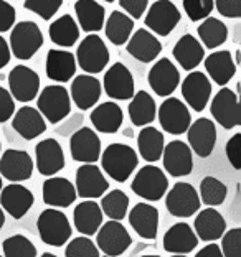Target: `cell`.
Here are the masks:
<instances>
[{"label": "cell", "instance_id": "1", "mask_svg": "<svg viewBox=\"0 0 241 257\" xmlns=\"http://www.w3.org/2000/svg\"><path fill=\"white\" fill-rule=\"evenodd\" d=\"M101 167L109 178L117 183H124L139 165V157L131 145L109 144L101 150Z\"/></svg>", "mask_w": 241, "mask_h": 257}, {"label": "cell", "instance_id": "2", "mask_svg": "<svg viewBox=\"0 0 241 257\" xmlns=\"http://www.w3.org/2000/svg\"><path fill=\"white\" fill-rule=\"evenodd\" d=\"M10 53L20 61H27L37 55L43 46V35L40 27L32 20L15 22L10 30Z\"/></svg>", "mask_w": 241, "mask_h": 257}, {"label": "cell", "instance_id": "3", "mask_svg": "<svg viewBox=\"0 0 241 257\" xmlns=\"http://www.w3.org/2000/svg\"><path fill=\"white\" fill-rule=\"evenodd\" d=\"M37 229L40 239L53 247L64 246L73 232L66 214L61 213L58 208H48L40 213L37 219Z\"/></svg>", "mask_w": 241, "mask_h": 257}, {"label": "cell", "instance_id": "4", "mask_svg": "<svg viewBox=\"0 0 241 257\" xmlns=\"http://www.w3.org/2000/svg\"><path fill=\"white\" fill-rule=\"evenodd\" d=\"M76 64L83 69L86 74H99L103 73L111 61L109 50L104 40L96 33H91L83 38L76 50Z\"/></svg>", "mask_w": 241, "mask_h": 257}, {"label": "cell", "instance_id": "5", "mask_svg": "<svg viewBox=\"0 0 241 257\" xmlns=\"http://www.w3.org/2000/svg\"><path fill=\"white\" fill-rule=\"evenodd\" d=\"M37 106L40 114L50 122V124H60L71 114V97L66 87L60 84L46 86L37 96Z\"/></svg>", "mask_w": 241, "mask_h": 257}, {"label": "cell", "instance_id": "6", "mask_svg": "<svg viewBox=\"0 0 241 257\" xmlns=\"http://www.w3.org/2000/svg\"><path fill=\"white\" fill-rule=\"evenodd\" d=\"M131 190L147 201H158L162 200V196H166L169 190V178L162 172V168L145 165L136 173L131 183Z\"/></svg>", "mask_w": 241, "mask_h": 257}, {"label": "cell", "instance_id": "7", "mask_svg": "<svg viewBox=\"0 0 241 257\" xmlns=\"http://www.w3.org/2000/svg\"><path fill=\"white\" fill-rule=\"evenodd\" d=\"M182 19L180 10L170 0H157L149 7L144 23L155 37H169Z\"/></svg>", "mask_w": 241, "mask_h": 257}, {"label": "cell", "instance_id": "8", "mask_svg": "<svg viewBox=\"0 0 241 257\" xmlns=\"http://www.w3.org/2000/svg\"><path fill=\"white\" fill-rule=\"evenodd\" d=\"M166 195V208L175 218H190L202 206L198 191L190 183L177 182Z\"/></svg>", "mask_w": 241, "mask_h": 257}, {"label": "cell", "instance_id": "9", "mask_svg": "<svg viewBox=\"0 0 241 257\" xmlns=\"http://www.w3.org/2000/svg\"><path fill=\"white\" fill-rule=\"evenodd\" d=\"M131 244L132 237L121 221L109 219L108 223L99 226L96 234V246L104 255H122L131 247Z\"/></svg>", "mask_w": 241, "mask_h": 257}, {"label": "cell", "instance_id": "10", "mask_svg": "<svg viewBox=\"0 0 241 257\" xmlns=\"http://www.w3.org/2000/svg\"><path fill=\"white\" fill-rule=\"evenodd\" d=\"M157 117L160 127L167 134L172 136H182L192 124V114L189 106L177 97H167L157 109Z\"/></svg>", "mask_w": 241, "mask_h": 257}, {"label": "cell", "instance_id": "11", "mask_svg": "<svg viewBox=\"0 0 241 257\" xmlns=\"http://www.w3.org/2000/svg\"><path fill=\"white\" fill-rule=\"evenodd\" d=\"M210 112L216 124H220L225 131L238 127L241 124V107L236 92L230 87H221L211 99Z\"/></svg>", "mask_w": 241, "mask_h": 257}, {"label": "cell", "instance_id": "12", "mask_svg": "<svg viewBox=\"0 0 241 257\" xmlns=\"http://www.w3.org/2000/svg\"><path fill=\"white\" fill-rule=\"evenodd\" d=\"M35 163L25 150L9 149L0 155V177L10 183H22L32 178Z\"/></svg>", "mask_w": 241, "mask_h": 257}, {"label": "cell", "instance_id": "13", "mask_svg": "<svg viewBox=\"0 0 241 257\" xmlns=\"http://www.w3.org/2000/svg\"><path fill=\"white\" fill-rule=\"evenodd\" d=\"M9 92L19 102H30L40 92V76L25 64H17L9 74Z\"/></svg>", "mask_w": 241, "mask_h": 257}, {"label": "cell", "instance_id": "14", "mask_svg": "<svg viewBox=\"0 0 241 257\" xmlns=\"http://www.w3.org/2000/svg\"><path fill=\"white\" fill-rule=\"evenodd\" d=\"M103 87L108 97L114 99V101H129L136 92L132 73L122 63L111 64L108 71L104 73Z\"/></svg>", "mask_w": 241, "mask_h": 257}, {"label": "cell", "instance_id": "15", "mask_svg": "<svg viewBox=\"0 0 241 257\" xmlns=\"http://www.w3.org/2000/svg\"><path fill=\"white\" fill-rule=\"evenodd\" d=\"M101 139L90 127L81 125L69 137V152L74 162L96 163L101 157Z\"/></svg>", "mask_w": 241, "mask_h": 257}, {"label": "cell", "instance_id": "16", "mask_svg": "<svg viewBox=\"0 0 241 257\" xmlns=\"http://www.w3.org/2000/svg\"><path fill=\"white\" fill-rule=\"evenodd\" d=\"M76 195L85 200H96L101 198L109 190V182L106 180L103 170L95 163H83L76 170L74 182Z\"/></svg>", "mask_w": 241, "mask_h": 257}, {"label": "cell", "instance_id": "17", "mask_svg": "<svg viewBox=\"0 0 241 257\" xmlns=\"http://www.w3.org/2000/svg\"><path fill=\"white\" fill-rule=\"evenodd\" d=\"M147 81H149L150 89L157 96L169 97L174 94L180 84V73L169 58H160L150 68Z\"/></svg>", "mask_w": 241, "mask_h": 257}, {"label": "cell", "instance_id": "18", "mask_svg": "<svg viewBox=\"0 0 241 257\" xmlns=\"http://www.w3.org/2000/svg\"><path fill=\"white\" fill-rule=\"evenodd\" d=\"M160 159L164 162V170L174 178L187 177L193 170L192 150L189 147V144L182 142V140H172V142H169L164 147Z\"/></svg>", "mask_w": 241, "mask_h": 257}, {"label": "cell", "instance_id": "19", "mask_svg": "<svg viewBox=\"0 0 241 257\" xmlns=\"http://www.w3.org/2000/svg\"><path fill=\"white\" fill-rule=\"evenodd\" d=\"M180 91L187 106L192 107L195 112H203L211 97V81L207 74L192 71L182 81Z\"/></svg>", "mask_w": 241, "mask_h": 257}, {"label": "cell", "instance_id": "20", "mask_svg": "<svg viewBox=\"0 0 241 257\" xmlns=\"http://www.w3.org/2000/svg\"><path fill=\"white\" fill-rule=\"evenodd\" d=\"M185 134L187 140H189V147L193 154H197L200 159H207L211 155L216 144V127L213 120L200 117L192 122Z\"/></svg>", "mask_w": 241, "mask_h": 257}, {"label": "cell", "instance_id": "21", "mask_svg": "<svg viewBox=\"0 0 241 257\" xmlns=\"http://www.w3.org/2000/svg\"><path fill=\"white\" fill-rule=\"evenodd\" d=\"M35 167L43 177H53L64 168V154L61 144L55 139L40 140L35 147Z\"/></svg>", "mask_w": 241, "mask_h": 257}, {"label": "cell", "instance_id": "22", "mask_svg": "<svg viewBox=\"0 0 241 257\" xmlns=\"http://www.w3.org/2000/svg\"><path fill=\"white\" fill-rule=\"evenodd\" d=\"M35 203L33 193L20 183H10L0 190V206L14 219H22Z\"/></svg>", "mask_w": 241, "mask_h": 257}, {"label": "cell", "instance_id": "23", "mask_svg": "<svg viewBox=\"0 0 241 257\" xmlns=\"http://www.w3.org/2000/svg\"><path fill=\"white\" fill-rule=\"evenodd\" d=\"M71 101L79 110H88L96 106V102L101 97L103 86L99 79L93 74H79L76 76L69 87Z\"/></svg>", "mask_w": 241, "mask_h": 257}, {"label": "cell", "instance_id": "24", "mask_svg": "<svg viewBox=\"0 0 241 257\" xmlns=\"http://www.w3.org/2000/svg\"><path fill=\"white\" fill-rule=\"evenodd\" d=\"M127 53L136 58L140 63H152L155 61L162 51V43L154 33L147 28H139L136 33L131 35V38L126 43Z\"/></svg>", "mask_w": 241, "mask_h": 257}, {"label": "cell", "instance_id": "25", "mask_svg": "<svg viewBox=\"0 0 241 257\" xmlns=\"http://www.w3.org/2000/svg\"><path fill=\"white\" fill-rule=\"evenodd\" d=\"M129 224L139 237L154 241L158 232V209L149 203H137L127 214Z\"/></svg>", "mask_w": 241, "mask_h": 257}, {"label": "cell", "instance_id": "26", "mask_svg": "<svg viewBox=\"0 0 241 257\" xmlns=\"http://www.w3.org/2000/svg\"><path fill=\"white\" fill-rule=\"evenodd\" d=\"M12 127L22 139L33 140L46 131V122L38 109L23 106L12 115Z\"/></svg>", "mask_w": 241, "mask_h": 257}, {"label": "cell", "instance_id": "27", "mask_svg": "<svg viewBox=\"0 0 241 257\" xmlns=\"http://www.w3.org/2000/svg\"><path fill=\"white\" fill-rule=\"evenodd\" d=\"M205 71L210 76V79L218 86H226L236 74V66L231 53L228 50L213 51L207 58H203Z\"/></svg>", "mask_w": 241, "mask_h": 257}, {"label": "cell", "instance_id": "28", "mask_svg": "<svg viewBox=\"0 0 241 257\" xmlns=\"http://www.w3.org/2000/svg\"><path fill=\"white\" fill-rule=\"evenodd\" d=\"M76 58L71 51L51 48L46 55V76L56 83H68L76 74Z\"/></svg>", "mask_w": 241, "mask_h": 257}, {"label": "cell", "instance_id": "29", "mask_svg": "<svg viewBox=\"0 0 241 257\" xmlns=\"http://www.w3.org/2000/svg\"><path fill=\"white\" fill-rule=\"evenodd\" d=\"M76 188L68 178L50 177L43 183V201L51 208H68L76 201Z\"/></svg>", "mask_w": 241, "mask_h": 257}, {"label": "cell", "instance_id": "30", "mask_svg": "<svg viewBox=\"0 0 241 257\" xmlns=\"http://www.w3.org/2000/svg\"><path fill=\"white\" fill-rule=\"evenodd\" d=\"M193 231L203 242H213L226 231V221L220 211L208 206L197 214L195 221H193Z\"/></svg>", "mask_w": 241, "mask_h": 257}, {"label": "cell", "instance_id": "31", "mask_svg": "<svg viewBox=\"0 0 241 257\" xmlns=\"http://www.w3.org/2000/svg\"><path fill=\"white\" fill-rule=\"evenodd\" d=\"M164 249L170 254H189L198 246V237L190 224L175 223L164 236Z\"/></svg>", "mask_w": 241, "mask_h": 257}, {"label": "cell", "instance_id": "32", "mask_svg": "<svg viewBox=\"0 0 241 257\" xmlns=\"http://www.w3.org/2000/svg\"><path fill=\"white\" fill-rule=\"evenodd\" d=\"M90 120L98 132L116 134L122 127L124 114H122V109L119 107V104H116L114 101H108V102L98 104V106L91 110Z\"/></svg>", "mask_w": 241, "mask_h": 257}, {"label": "cell", "instance_id": "33", "mask_svg": "<svg viewBox=\"0 0 241 257\" xmlns=\"http://www.w3.org/2000/svg\"><path fill=\"white\" fill-rule=\"evenodd\" d=\"M104 214L99 208V203L95 200H85L81 201L73 211V223L76 231L83 236H95L99 226L103 224Z\"/></svg>", "mask_w": 241, "mask_h": 257}, {"label": "cell", "instance_id": "34", "mask_svg": "<svg viewBox=\"0 0 241 257\" xmlns=\"http://www.w3.org/2000/svg\"><path fill=\"white\" fill-rule=\"evenodd\" d=\"M74 14L78 27L86 33H98L103 30L106 12L101 4L96 0H76Z\"/></svg>", "mask_w": 241, "mask_h": 257}, {"label": "cell", "instance_id": "35", "mask_svg": "<svg viewBox=\"0 0 241 257\" xmlns=\"http://www.w3.org/2000/svg\"><path fill=\"white\" fill-rule=\"evenodd\" d=\"M172 55L175 61L180 64L185 71H193L205 58V48L193 35H184L177 43H175Z\"/></svg>", "mask_w": 241, "mask_h": 257}, {"label": "cell", "instance_id": "36", "mask_svg": "<svg viewBox=\"0 0 241 257\" xmlns=\"http://www.w3.org/2000/svg\"><path fill=\"white\" fill-rule=\"evenodd\" d=\"M127 112H129V119H131L132 125L144 127V125L152 124L157 117V106H155L154 97L145 91L134 92V96L131 97V102H129Z\"/></svg>", "mask_w": 241, "mask_h": 257}, {"label": "cell", "instance_id": "37", "mask_svg": "<svg viewBox=\"0 0 241 257\" xmlns=\"http://www.w3.org/2000/svg\"><path fill=\"white\" fill-rule=\"evenodd\" d=\"M164 147H166V139L164 134L155 127H142V131L137 136V150L140 157L147 163L158 162L162 157Z\"/></svg>", "mask_w": 241, "mask_h": 257}, {"label": "cell", "instance_id": "38", "mask_svg": "<svg viewBox=\"0 0 241 257\" xmlns=\"http://www.w3.org/2000/svg\"><path fill=\"white\" fill-rule=\"evenodd\" d=\"M48 35L51 43H55L60 48H71L79 38V27L71 15H61L60 19L50 23Z\"/></svg>", "mask_w": 241, "mask_h": 257}, {"label": "cell", "instance_id": "39", "mask_svg": "<svg viewBox=\"0 0 241 257\" xmlns=\"http://www.w3.org/2000/svg\"><path fill=\"white\" fill-rule=\"evenodd\" d=\"M104 33L108 40L116 46H122L127 43L134 30V20L127 14L121 10L111 12L109 19L104 20Z\"/></svg>", "mask_w": 241, "mask_h": 257}, {"label": "cell", "instance_id": "40", "mask_svg": "<svg viewBox=\"0 0 241 257\" xmlns=\"http://www.w3.org/2000/svg\"><path fill=\"white\" fill-rule=\"evenodd\" d=\"M198 42L203 45V48L215 50L220 48L228 40V27L220 19L215 17H207L197 28Z\"/></svg>", "mask_w": 241, "mask_h": 257}, {"label": "cell", "instance_id": "41", "mask_svg": "<svg viewBox=\"0 0 241 257\" xmlns=\"http://www.w3.org/2000/svg\"><path fill=\"white\" fill-rule=\"evenodd\" d=\"M99 208L109 219L122 221L129 211V196L122 190H111L109 193L101 196Z\"/></svg>", "mask_w": 241, "mask_h": 257}, {"label": "cell", "instance_id": "42", "mask_svg": "<svg viewBox=\"0 0 241 257\" xmlns=\"http://www.w3.org/2000/svg\"><path fill=\"white\" fill-rule=\"evenodd\" d=\"M228 195V188L226 185L221 182V180L215 178V177H205L202 182H200V201L207 206H220V204L225 203Z\"/></svg>", "mask_w": 241, "mask_h": 257}, {"label": "cell", "instance_id": "43", "mask_svg": "<svg viewBox=\"0 0 241 257\" xmlns=\"http://www.w3.org/2000/svg\"><path fill=\"white\" fill-rule=\"evenodd\" d=\"M4 257H37V247L28 237L22 234L10 236L2 244Z\"/></svg>", "mask_w": 241, "mask_h": 257}, {"label": "cell", "instance_id": "44", "mask_svg": "<svg viewBox=\"0 0 241 257\" xmlns=\"http://www.w3.org/2000/svg\"><path fill=\"white\" fill-rule=\"evenodd\" d=\"M64 255L66 257H99V249L90 236H79L71 239L68 246L64 247Z\"/></svg>", "mask_w": 241, "mask_h": 257}, {"label": "cell", "instance_id": "45", "mask_svg": "<svg viewBox=\"0 0 241 257\" xmlns=\"http://www.w3.org/2000/svg\"><path fill=\"white\" fill-rule=\"evenodd\" d=\"M63 0H25L23 9L37 14L40 19L51 20L58 10L61 9Z\"/></svg>", "mask_w": 241, "mask_h": 257}, {"label": "cell", "instance_id": "46", "mask_svg": "<svg viewBox=\"0 0 241 257\" xmlns=\"http://www.w3.org/2000/svg\"><path fill=\"white\" fill-rule=\"evenodd\" d=\"M182 5L192 22H202L213 10V0H182Z\"/></svg>", "mask_w": 241, "mask_h": 257}, {"label": "cell", "instance_id": "47", "mask_svg": "<svg viewBox=\"0 0 241 257\" xmlns=\"http://www.w3.org/2000/svg\"><path fill=\"white\" fill-rule=\"evenodd\" d=\"M221 239V254L223 257H241V229L231 227L223 232Z\"/></svg>", "mask_w": 241, "mask_h": 257}, {"label": "cell", "instance_id": "48", "mask_svg": "<svg viewBox=\"0 0 241 257\" xmlns=\"http://www.w3.org/2000/svg\"><path fill=\"white\" fill-rule=\"evenodd\" d=\"M226 157L230 160L231 167L234 170H241V134H234V136L228 140L225 145Z\"/></svg>", "mask_w": 241, "mask_h": 257}, {"label": "cell", "instance_id": "49", "mask_svg": "<svg viewBox=\"0 0 241 257\" xmlns=\"http://www.w3.org/2000/svg\"><path fill=\"white\" fill-rule=\"evenodd\" d=\"M213 7H216L218 14L226 19L241 17V0H213Z\"/></svg>", "mask_w": 241, "mask_h": 257}, {"label": "cell", "instance_id": "50", "mask_svg": "<svg viewBox=\"0 0 241 257\" xmlns=\"http://www.w3.org/2000/svg\"><path fill=\"white\" fill-rule=\"evenodd\" d=\"M15 112V99L5 87L0 86V124L12 119Z\"/></svg>", "mask_w": 241, "mask_h": 257}, {"label": "cell", "instance_id": "51", "mask_svg": "<svg viewBox=\"0 0 241 257\" xmlns=\"http://www.w3.org/2000/svg\"><path fill=\"white\" fill-rule=\"evenodd\" d=\"M17 20V12L14 5H10L5 0H0V33L12 30Z\"/></svg>", "mask_w": 241, "mask_h": 257}, {"label": "cell", "instance_id": "52", "mask_svg": "<svg viewBox=\"0 0 241 257\" xmlns=\"http://www.w3.org/2000/svg\"><path fill=\"white\" fill-rule=\"evenodd\" d=\"M119 5L132 20H139L147 10L149 0H119Z\"/></svg>", "mask_w": 241, "mask_h": 257}, {"label": "cell", "instance_id": "53", "mask_svg": "<svg viewBox=\"0 0 241 257\" xmlns=\"http://www.w3.org/2000/svg\"><path fill=\"white\" fill-rule=\"evenodd\" d=\"M83 122H85V119L81 114H69V120L63 122L61 127H58V132H60L61 136H69V132L78 131V128L83 125Z\"/></svg>", "mask_w": 241, "mask_h": 257}, {"label": "cell", "instance_id": "54", "mask_svg": "<svg viewBox=\"0 0 241 257\" xmlns=\"http://www.w3.org/2000/svg\"><path fill=\"white\" fill-rule=\"evenodd\" d=\"M195 257H223V254H221V249H220L218 244L211 242V244H208V246L200 249L195 254Z\"/></svg>", "mask_w": 241, "mask_h": 257}, {"label": "cell", "instance_id": "55", "mask_svg": "<svg viewBox=\"0 0 241 257\" xmlns=\"http://www.w3.org/2000/svg\"><path fill=\"white\" fill-rule=\"evenodd\" d=\"M10 56H12V53H10V46L7 43V40L0 35V69L7 66L10 61Z\"/></svg>", "mask_w": 241, "mask_h": 257}, {"label": "cell", "instance_id": "56", "mask_svg": "<svg viewBox=\"0 0 241 257\" xmlns=\"http://www.w3.org/2000/svg\"><path fill=\"white\" fill-rule=\"evenodd\" d=\"M4 224H5V214H4L2 206H0V229H2V227H4Z\"/></svg>", "mask_w": 241, "mask_h": 257}, {"label": "cell", "instance_id": "57", "mask_svg": "<svg viewBox=\"0 0 241 257\" xmlns=\"http://www.w3.org/2000/svg\"><path fill=\"white\" fill-rule=\"evenodd\" d=\"M40 257H58V255H55V254H51V252H45L43 255H40Z\"/></svg>", "mask_w": 241, "mask_h": 257}, {"label": "cell", "instance_id": "58", "mask_svg": "<svg viewBox=\"0 0 241 257\" xmlns=\"http://www.w3.org/2000/svg\"><path fill=\"white\" fill-rule=\"evenodd\" d=\"M170 257H187L185 254H174V255H170Z\"/></svg>", "mask_w": 241, "mask_h": 257}, {"label": "cell", "instance_id": "59", "mask_svg": "<svg viewBox=\"0 0 241 257\" xmlns=\"http://www.w3.org/2000/svg\"><path fill=\"white\" fill-rule=\"evenodd\" d=\"M140 257H160V255H155V254H152V255H140Z\"/></svg>", "mask_w": 241, "mask_h": 257}, {"label": "cell", "instance_id": "60", "mask_svg": "<svg viewBox=\"0 0 241 257\" xmlns=\"http://www.w3.org/2000/svg\"><path fill=\"white\" fill-rule=\"evenodd\" d=\"M2 186H4V183H2V177H0V190H2Z\"/></svg>", "mask_w": 241, "mask_h": 257}, {"label": "cell", "instance_id": "61", "mask_svg": "<svg viewBox=\"0 0 241 257\" xmlns=\"http://www.w3.org/2000/svg\"><path fill=\"white\" fill-rule=\"evenodd\" d=\"M104 2H109V4H113V2H116V0H104Z\"/></svg>", "mask_w": 241, "mask_h": 257}, {"label": "cell", "instance_id": "62", "mask_svg": "<svg viewBox=\"0 0 241 257\" xmlns=\"http://www.w3.org/2000/svg\"><path fill=\"white\" fill-rule=\"evenodd\" d=\"M0 152H2V145H0Z\"/></svg>", "mask_w": 241, "mask_h": 257}, {"label": "cell", "instance_id": "63", "mask_svg": "<svg viewBox=\"0 0 241 257\" xmlns=\"http://www.w3.org/2000/svg\"><path fill=\"white\" fill-rule=\"evenodd\" d=\"M103 257H111V255H103Z\"/></svg>", "mask_w": 241, "mask_h": 257}, {"label": "cell", "instance_id": "64", "mask_svg": "<svg viewBox=\"0 0 241 257\" xmlns=\"http://www.w3.org/2000/svg\"><path fill=\"white\" fill-rule=\"evenodd\" d=\"M0 257H4V255H0Z\"/></svg>", "mask_w": 241, "mask_h": 257}]
</instances>
